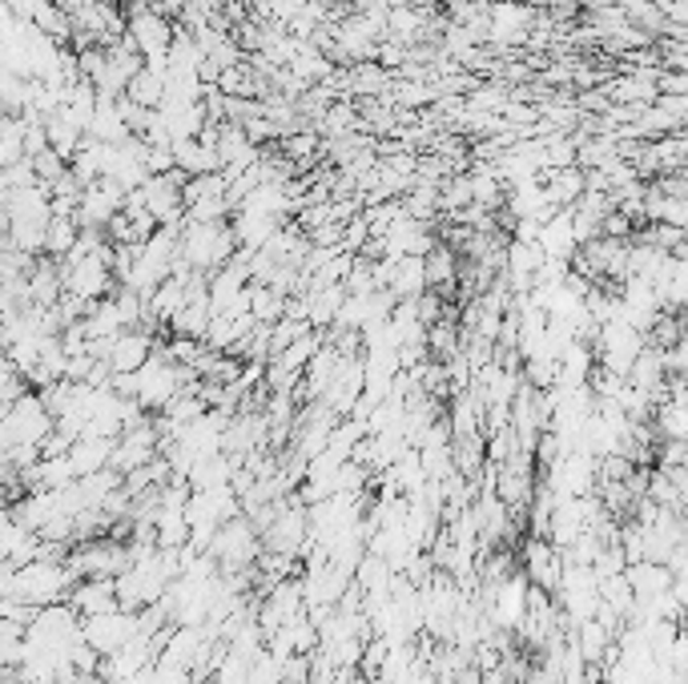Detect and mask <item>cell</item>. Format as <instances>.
Returning <instances> with one entry per match:
<instances>
[{"instance_id":"cell-4","label":"cell","mask_w":688,"mask_h":684,"mask_svg":"<svg viewBox=\"0 0 688 684\" xmlns=\"http://www.w3.org/2000/svg\"><path fill=\"white\" fill-rule=\"evenodd\" d=\"M206 555H210L213 564H225V567H246L254 564V555H258V527L250 520H225L218 532H213V540L206 543Z\"/></svg>"},{"instance_id":"cell-7","label":"cell","mask_w":688,"mask_h":684,"mask_svg":"<svg viewBox=\"0 0 688 684\" xmlns=\"http://www.w3.org/2000/svg\"><path fill=\"white\" fill-rule=\"evenodd\" d=\"M560 552L552 543L543 540V536H531L524 543V576H528L531 588H540V593H556L560 584Z\"/></svg>"},{"instance_id":"cell-6","label":"cell","mask_w":688,"mask_h":684,"mask_svg":"<svg viewBox=\"0 0 688 684\" xmlns=\"http://www.w3.org/2000/svg\"><path fill=\"white\" fill-rule=\"evenodd\" d=\"M153 334L149 330H121L106 346V367L109 375H133L149 355H153Z\"/></svg>"},{"instance_id":"cell-1","label":"cell","mask_w":688,"mask_h":684,"mask_svg":"<svg viewBox=\"0 0 688 684\" xmlns=\"http://www.w3.org/2000/svg\"><path fill=\"white\" fill-rule=\"evenodd\" d=\"M77 579L69 576L65 560H33V564H21L13 576V596L28 608H45V604H61Z\"/></svg>"},{"instance_id":"cell-10","label":"cell","mask_w":688,"mask_h":684,"mask_svg":"<svg viewBox=\"0 0 688 684\" xmlns=\"http://www.w3.org/2000/svg\"><path fill=\"white\" fill-rule=\"evenodd\" d=\"M536 246L543 251V258H552V262H568L572 254L580 251V242H576V234H572V210L552 213V218L540 225Z\"/></svg>"},{"instance_id":"cell-22","label":"cell","mask_w":688,"mask_h":684,"mask_svg":"<svg viewBox=\"0 0 688 684\" xmlns=\"http://www.w3.org/2000/svg\"><path fill=\"white\" fill-rule=\"evenodd\" d=\"M0 415H4V407H0Z\"/></svg>"},{"instance_id":"cell-5","label":"cell","mask_w":688,"mask_h":684,"mask_svg":"<svg viewBox=\"0 0 688 684\" xmlns=\"http://www.w3.org/2000/svg\"><path fill=\"white\" fill-rule=\"evenodd\" d=\"M133 636H137V612H125V608L81 620V640L94 648L97 657H113L118 648L130 645Z\"/></svg>"},{"instance_id":"cell-20","label":"cell","mask_w":688,"mask_h":684,"mask_svg":"<svg viewBox=\"0 0 688 684\" xmlns=\"http://www.w3.org/2000/svg\"><path fill=\"white\" fill-rule=\"evenodd\" d=\"M94 4H118V0H94Z\"/></svg>"},{"instance_id":"cell-12","label":"cell","mask_w":688,"mask_h":684,"mask_svg":"<svg viewBox=\"0 0 688 684\" xmlns=\"http://www.w3.org/2000/svg\"><path fill=\"white\" fill-rule=\"evenodd\" d=\"M282 218H262V213H242L234 210V222H230V230H234V237H238L242 251H262L270 237L282 230Z\"/></svg>"},{"instance_id":"cell-8","label":"cell","mask_w":688,"mask_h":684,"mask_svg":"<svg viewBox=\"0 0 688 684\" xmlns=\"http://www.w3.org/2000/svg\"><path fill=\"white\" fill-rule=\"evenodd\" d=\"M65 604L77 612L81 620L101 616V612H113L118 608V593H113V579H77L69 588Z\"/></svg>"},{"instance_id":"cell-14","label":"cell","mask_w":688,"mask_h":684,"mask_svg":"<svg viewBox=\"0 0 688 684\" xmlns=\"http://www.w3.org/2000/svg\"><path fill=\"white\" fill-rule=\"evenodd\" d=\"M125 97L142 109H158L161 97H165V77H158V73H149V69L142 65L130 77V85H125Z\"/></svg>"},{"instance_id":"cell-9","label":"cell","mask_w":688,"mask_h":684,"mask_svg":"<svg viewBox=\"0 0 688 684\" xmlns=\"http://www.w3.org/2000/svg\"><path fill=\"white\" fill-rule=\"evenodd\" d=\"M528 612V576L516 572L495 584V608H491V620L500 628H519V620Z\"/></svg>"},{"instance_id":"cell-11","label":"cell","mask_w":688,"mask_h":684,"mask_svg":"<svg viewBox=\"0 0 688 684\" xmlns=\"http://www.w3.org/2000/svg\"><path fill=\"white\" fill-rule=\"evenodd\" d=\"M113 443L118 439H94V435H81L73 439L65 451L69 467H73V479H85V475L94 472H106L109 460H113Z\"/></svg>"},{"instance_id":"cell-15","label":"cell","mask_w":688,"mask_h":684,"mask_svg":"<svg viewBox=\"0 0 688 684\" xmlns=\"http://www.w3.org/2000/svg\"><path fill=\"white\" fill-rule=\"evenodd\" d=\"M471 206V173H455V178H443L439 182V210L447 213H459Z\"/></svg>"},{"instance_id":"cell-2","label":"cell","mask_w":688,"mask_h":684,"mask_svg":"<svg viewBox=\"0 0 688 684\" xmlns=\"http://www.w3.org/2000/svg\"><path fill=\"white\" fill-rule=\"evenodd\" d=\"M77 640H81V616L65 604V600H61V604L37 608L33 620L25 624V645L57 652V657H65Z\"/></svg>"},{"instance_id":"cell-19","label":"cell","mask_w":688,"mask_h":684,"mask_svg":"<svg viewBox=\"0 0 688 684\" xmlns=\"http://www.w3.org/2000/svg\"><path fill=\"white\" fill-rule=\"evenodd\" d=\"M609 4H616V9H624V13L632 16L636 9H644V4H652V0H609Z\"/></svg>"},{"instance_id":"cell-16","label":"cell","mask_w":688,"mask_h":684,"mask_svg":"<svg viewBox=\"0 0 688 684\" xmlns=\"http://www.w3.org/2000/svg\"><path fill=\"white\" fill-rule=\"evenodd\" d=\"M604 648H609V628L600 620H583L580 624V657L588 664H600L604 660Z\"/></svg>"},{"instance_id":"cell-3","label":"cell","mask_w":688,"mask_h":684,"mask_svg":"<svg viewBox=\"0 0 688 684\" xmlns=\"http://www.w3.org/2000/svg\"><path fill=\"white\" fill-rule=\"evenodd\" d=\"M595 358H600V367L616 375V379H628V367L636 363V355L644 351V334L636 327H628L624 318H612L604 327L595 330Z\"/></svg>"},{"instance_id":"cell-13","label":"cell","mask_w":688,"mask_h":684,"mask_svg":"<svg viewBox=\"0 0 688 684\" xmlns=\"http://www.w3.org/2000/svg\"><path fill=\"white\" fill-rule=\"evenodd\" d=\"M77 234L81 225L73 213H53L49 225H45V258H53V262H65L73 246H77Z\"/></svg>"},{"instance_id":"cell-21","label":"cell","mask_w":688,"mask_h":684,"mask_svg":"<svg viewBox=\"0 0 688 684\" xmlns=\"http://www.w3.org/2000/svg\"><path fill=\"white\" fill-rule=\"evenodd\" d=\"M189 684H206V681H194V676H189Z\"/></svg>"},{"instance_id":"cell-18","label":"cell","mask_w":688,"mask_h":684,"mask_svg":"<svg viewBox=\"0 0 688 684\" xmlns=\"http://www.w3.org/2000/svg\"><path fill=\"white\" fill-rule=\"evenodd\" d=\"M28 391V382L21 370H13L4 358H0V407H9V403H16V399Z\"/></svg>"},{"instance_id":"cell-17","label":"cell","mask_w":688,"mask_h":684,"mask_svg":"<svg viewBox=\"0 0 688 684\" xmlns=\"http://www.w3.org/2000/svg\"><path fill=\"white\" fill-rule=\"evenodd\" d=\"M33 161V173H37V185H53L61 173L69 170V161L57 154V149H40L37 158H28Z\"/></svg>"}]
</instances>
